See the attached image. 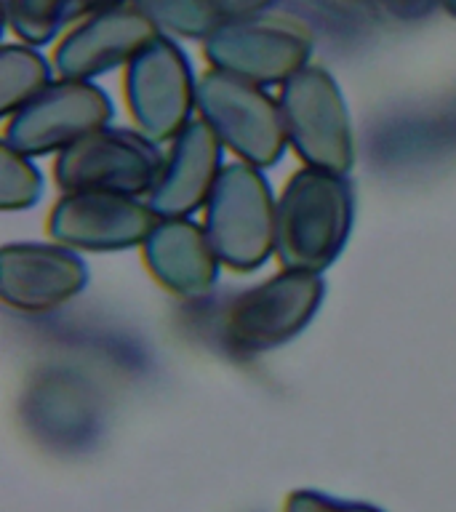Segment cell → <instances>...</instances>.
Wrapping results in <instances>:
<instances>
[{
    "label": "cell",
    "instance_id": "cell-14",
    "mask_svg": "<svg viewBox=\"0 0 456 512\" xmlns=\"http://www.w3.org/2000/svg\"><path fill=\"white\" fill-rule=\"evenodd\" d=\"M147 270L168 294L179 299H200L216 286L219 256L206 230L190 216L160 219L142 243Z\"/></svg>",
    "mask_w": 456,
    "mask_h": 512
},
{
    "label": "cell",
    "instance_id": "cell-4",
    "mask_svg": "<svg viewBox=\"0 0 456 512\" xmlns=\"http://www.w3.org/2000/svg\"><path fill=\"white\" fill-rule=\"evenodd\" d=\"M280 118L288 144L304 166L347 174L355 163V136L334 75L307 64L280 86Z\"/></svg>",
    "mask_w": 456,
    "mask_h": 512
},
{
    "label": "cell",
    "instance_id": "cell-15",
    "mask_svg": "<svg viewBox=\"0 0 456 512\" xmlns=\"http://www.w3.org/2000/svg\"><path fill=\"white\" fill-rule=\"evenodd\" d=\"M51 64L30 43L0 48V115L11 118L51 86Z\"/></svg>",
    "mask_w": 456,
    "mask_h": 512
},
{
    "label": "cell",
    "instance_id": "cell-22",
    "mask_svg": "<svg viewBox=\"0 0 456 512\" xmlns=\"http://www.w3.org/2000/svg\"><path fill=\"white\" fill-rule=\"evenodd\" d=\"M440 8H443L448 16H454L456 19V0H440Z\"/></svg>",
    "mask_w": 456,
    "mask_h": 512
},
{
    "label": "cell",
    "instance_id": "cell-12",
    "mask_svg": "<svg viewBox=\"0 0 456 512\" xmlns=\"http://www.w3.org/2000/svg\"><path fill=\"white\" fill-rule=\"evenodd\" d=\"M88 267L62 243L0 248V299L19 312H51L86 288Z\"/></svg>",
    "mask_w": 456,
    "mask_h": 512
},
{
    "label": "cell",
    "instance_id": "cell-17",
    "mask_svg": "<svg viewBox=\"0 0 456 512\" xmlns=\"http://www.w3.org/2000/svg\"><path fill=\"white\" fill-rule=\"evenodd\" d=\"M163 35L187 40H206L222 22L214 0H128Z\"/></svg>",
    "mask_w": 456,
    "mask_h": 512
},
{
    "label": "cell",
    "instance_id": "cell-16",
    "mask_svg": "<svg viewBox=\"0 0 456 512\" xmlns=\"http://www.w3.org/2000/svg\"><path fill=\"white\" fill-rule=\"evenodd\" d=\"M6 27L30 46H43L56 38L64 24L86 16V0H3Z\"/></svg>",
    "mask_w": 456,
    "mask_h": 512
},
{
    "label": "cell",
    "instance_id": "cell-5",
    "mask_svg": "<svg viewBox=\"0 0 456 512\" xmlns=\"http://www.w3.org/2000/svg\"><path fill=\"white\" fill-rule=\"evenodd\" d=\"M198 112L222 147L251 166L270 168L283 158L288 139L280 104L259 83L211 67L198 80Z\"/></svg>",
    "mask_w": 456,
    "mask_h": 512
},
{
    "label": "cell",
    "instance_id": "cell-11",
    "mask_svg": "<svg viewBox=\"0 0 456 512\" xmlns=\"http://www.w3.org/2000/svg\"><path fill=\"white\" fill-rule=\"evenodd\" d=\"M160 30L128 0L83 16L54 48L59 78L91 80L128 64Z\"/></svg>",
    "mask_w": 456,
    "mask_h": 512
},
{
    "label": "cell",
    "instance_id": "cell-3",
    "mask_svg": "<svg viewBox=\"0 0 456 512\" xmlns=\"http://www.w3.org/2000/svg\"><path fill=\"white\" fill-rule=\"evenodd\" d=\"M326 296L318 272L283 270L232 299L222 312V339L238 355L283 347L310 326Z\"/></svg>",
    "mask_w": 456,
    "mask_h": 512
},
{
    "label": "cell",
    "instance_id": "cell-2",
    "mask_svg": "<svg viewBox=\"0 0 456 512\" xmlns=\"http://www.w3.org/2000/svg\"><path fill=\"white\" fill-rule=\"evenodd\" d=\"M278 200L262 168L235 160L222 168L206 203V230L219 262L232 272H256L275 254Z\"/></svg>",
    "mask_w": 456,
    "mask_h": 512
},
{
    "label": "cell",
    "instance_id": "cell-6",
    "mask_svg": "<svg viewBox=\"0 0 456 512\" xmlns=\"http://www.w3.org/2000/svg\"><path fill=\"white\" fill-rule=\"evenodd\" d=\"M123 94L136 131L158 144L174 142L198 107V80L182 46L160 32L126 64Z\"/></svg>",
    "mask_w": 456,
    "mask_h": 512
},
{
    "label": "cell",
    "instance_id": "cell-18",
    "mask_svg": "<svg viewBox=\"0 0 456 512\" xmlns=\"http://www.w3.org/2000/svg\"><path fill=\"white\" fill-rule=\"evenodd\" d=\"M43 176L30 163L27 155L11 150L8 144L0 147V208L3 211H24L40 200Z\"/></svg>",
    "mask_w": 456,
    "mask_h": 512
},
{
    "label": "cell",
    "instance_id": "cell-10",
    "mask_svg": "<svg viewBox=\"0 0 456 512\" xmlns=\"http://www.w3.org/2000/svg\"><path fill=\"white\" fill-rule=\"evenodd\" d=\"M150 203L123 192H67L48 214V235L78 251H123L142 246L155 227Z\"/></svg>",
    "mask_w": 456,
    "mask_h": 512
},
{
    "label": "cell",
    "instance_id": "cell-1",
    "mask_svg": "<svg viewBox=\"0 0 456 512\" xmlns=\"http://www.w3.org/2000/svg\"><path fill=\"white\" fill-rule=\"evenodd\" d=\"M355 219V192L347 174L304 166L278 198L275 256L283 270L323 272L342 254Z\"/></svg>",
    "mask_w": 456,
    "mask_h": 512
},
{
    "label": "cell",
    "instance_id": "cell-7",
    "mask_svg": "<svg viewBox=\"0 0 456 512\" xmlns=\"http://www.w3.org/2000/svg\"><path fill=\"white\" fill-rule=\"evenodd\" d=\"M203 54L214 70L232 72L259 86H283L307 67L312 35L304 24L280 16L222 19L203 40Z\"/></svg>",
    "mask_w": 456,
    "mask_h": 512
},
{
    "label": "cell",
    "instance_id": "cell-23",
    "mask_svg": "<svg viewBox=\"0 0 456 512\" xmlns=\"http://www.w3.org/2000/svg\"><path fill=\"white\" fill-rule=\"evenodd\" d=\"M339 3H347V6H360V3H371V0H339Z\"/></svg>",
    "mask_w": 456,
    "mask_h": 512
},
{
    "label": "cell",
    "instance_id": "cell-20",
    "mask_svg": "<svg viewBox=\"0 0 456 512\" xmlns=\"http://www.w3.org/2000/svg\"><path fill=\"white\" fill-rule=\"evenodd\" d=\"M371 3H376L382 11H387L400 22L422 19V16L432 14V8L440 6V0H371Z\"/></svg>",
    "mask_w": 456,
    "mask_h": 512
},
{
    "label": "cell",
    "instance_id": "cell-19",
    "mask_svg": "<svg viewBox=\"0 0 456 512\" xmlns=\"http://www.w3.org/2000/svg\"><path fill=\"white\" fill-rule=\"evenodd\" d=\"M283 512H384L374 504L366 502H347V499H336L323 491H312V488H302L288 496L283 504Z\"/></svg>",
    "mask_w": 456,
    "mask_h": 512
},
{
    "label": "cell",
    "instance_id": "cell-9",
    "mask_svg": "<svg viewBox=\"0 0 456 512\" xmlns=\"http://www.w3.org/2000/svg\"><path fill=\"white\" fill-rule=\"evenodd\" d=\"M110 96L91 80L59 78L6 118L3 144L27 158L62 152L112 120Z\"/></svg>",
    "mask_w": 456,
    "mask_h": 512
},
{
    "label": "cell",
    "instance_id": "cell-8",
    "mask_svg": "<svg viewBox=\"0 0 456 512\" xmlns=\"http://www.w3.org/2000/svg\"><path fill=\"white\" fill-rule=\"evenodd\" d=\"M163 166L166 158L158 142L142 131L104 126L59 152L54 179L64 192L102 190L139 198L152 192Z\"/></svg>",
    "mask_w": 456,
    "mask_h": 512
},
{
    "label": "cell",
    "instance_id": "cell-21",
    "mask_svg": "<svg viewBox=\"0 0 456 512\" xmlns=\"http://www.w3.org/2000/svg\"><path fill=\"white\" fill-rule=\"evenodd\" d=\"M222 19H248L264 14L275 0H214Z\"/></svg>",
    "mask_w": 456,
    "mask_h": 512
},
{
    "label": "cell",
    "instance_id": "cell-13",
    "mask_svg": "<svg viewBox=\"0 0 456 512\" xmlns=\"http://www.w3.org/2000/svg\"><path fill=\"white\" fill-rule=\"evenodd\" d=\"M222 174V142L206 120H190L171 142L166 166L150 192V206L160 219L190 216L206 208Z\"/></svg>",
    "mask_w": 456,
    "mask_h": 512
}]
</instances>
